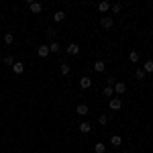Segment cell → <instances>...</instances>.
Returning a JSON list of instances; mask_svg holds the SVG:
<instances>
[{
    "mask_svg": "<svg viewBox=\"0 0 153 153\" xmlns=\"http://www.w3.org/2000/svg\"><path fill=\"white\" fill-rule=\"evenodd\" d=\"M110 145H112V147H120V145H123V137L112 135V137H110Z\"/></svg>",
    "mask_w": 153,
    "mask_h": 153,
    "instance_id": "13",
    "label": "cell"
},
{
    "mask_svg": "<svg viewBox=\"0 0 153 153\" xmlns=\"http://www.w3.org/2000/svg\"><path fill=\"white\" fill-rule=\"evenodd\" d=\"M4 43H6V45H12V43H14V35H12V33H6V35H4Z\"/></svg>",
    "mask_w": 153,
    "mask_h": 153,
    "instance_id": "19",
    "label": "cell"
},
{
    "mask_svg": "<svg viewBox=\"0 0 153 153\" xmlns=\"http://www.w3.org/2000/svg\"><path fill=\"white\" fill-rule=\"evenodd\" d=\"M94 151L96 153H104L106 151V145H104V143H96V145H94Z\"/></svg>",
    "mask_w": 153,
    "mask_h": 153,
    "instance_id": "18",
    "label": "cell"
},
{
    "mask_svg": "<svg viewBox=\"0 0 153 153\" xmlns=\"http://www.w3.org/2000/svg\"><path fill=\"white\" fill-rule=\"evenodd\" d=\"M108 10H110V4H108V2H100V4H98V12L104 14V12H108Z\"/></svg>",
    "mask_w": 153,
    "mask_h": 153,
    "instance_id": "15",
    "label": "cell"
},
{
    "mask_svg": "<svg viewBox=\"0 0 153 153\" xmlns=\"http://www.w3.org/2000/svg\"><path fill=\"white\" fill-rule=\"evenodd\" d=\"M37 53H39V57H47L49 55V45H39V47H37Z\"/></svg>",
    "mask_w": 153,
    "mask_h": 153,
    "instance_id": "10",
    "label": "cell"
},
{
    "mask_svg": "<svg viewBox=\"0 0 153 153\" xmlns=\"http://www.w3.org/2000/svg\"><path fill=\"white\" fill-rule=\"evenodd\" d=\"M92 68H94V71H96V74H102V71L106 70V63L98 59V61H94V65H92Z\"/></svg>",
    "mask_w": 153,
    "mask_h": 153,
    "instance_id": "8",
    "label": "cell"
},
{
    "mask_svg": "<svg viewBox=\"0 0 153 153\" xmlns=\"http://www.w3.org/2000/svg\"><path fill=\"white\" fill-rule=\"evenodd\" d=\"M76 110H78V114H82V117H86L90 108H88V104H84V102H80V104L76 106Z\"/></svg>",
    "mask_w": 153,
    "mask_h": 153,
    "instance_id": "11",
    "label": "cell"
},
{
    "mask_svg": "<svg viewBox=\"0 0 153 153\" xmlns=\"http://www.w3.org/2000/svg\"><path fill=\"white\" fill-rule=\"evenodd\" d=\"M27 6L31 8L33 14H39V12L43 10V4H41V2H33V0H29V2H27Z\"/></svg>",
    "mask_w": 153,
    "mask_h": 153,
    "instance_id": "1",
    "label": "cell"
},
{
    "mask_svg": "<svg viewBox=\"0 0 153 153\" xmlns=\"http://www.w3.org/2000/svg\"><path fill=\"white\" fill-rule=\"evenodd\" d=\"M114 84H117V80H114V78H106V86L114 88Z\"/></svg>",
    "mask_w": 153,
    "mask_h": 153,
    "instance_id": "26",
    "label": "cell"
},
{
    "mask_svg": "<svg viewBox=\"0 0 153 153\" xmlns=\"http://www.w3.org/2000/svg\"><path fill=\"white\" fill-rule=\"evenodd\" d=\"M129 59H131V63H137V61H139V53H137V51H131Z\"/></svg>",
    "mask_w": 153,
    "mask_h": 153,
    "instance_id": "20",
    "label": "cell"
},
{
    "mask_svg": "<svg viewBox=\"0 0 153 153\" xmlns=\"http://www.w3.org/2000/svg\"><path fill=\"white\" fill-rule=\"evenodd\" d=\"M80 88H82V90H88V88H92V80H90L88 76H84L82 80H80Z\"/></svg>",
    "mask_w": 153,
    "mask_h": 153,
    "instance_id": "6",
    "label": "cell"
},
{
    "mask_svg": "<svg viewBox=\"0 0 153 153\" xmlns=\"http://www.w3.org/2000/svg\"><path fill=\"white\" fill-rule=\"evenodd\" d=\"M12 71H14L16 76H21V74L25 71V63H23V61H14V65H12Z\"/></svg>",
    "mask_w": 153,
    "mask_h": 153,
    "instance_id": "5",
    "label": "cell"
},
{
    "mask_svg": "<svg viewBox=\"0 0 153 153\" xmlns=\"http://www.w3.org/2000/svg\"><path fill=\"white\" fill-rule=\"evenodd\" d=\"M49 51H51V53H59V51H61V49H59V43H55V41H53V43L49 45Z\"/></svg>",
    "mask_w": 153,
    "mask_h": 153,
    "instance_id": "21",
    "label": "cell"
},
{
    "mask_svg": "<svg viewBox=\"0 0 153 153\" xmlns=\"http://www.w3.org/2000/svg\"><path fill=\"white\" fill-rule=\"evenodd\" d=\"M110 10H112V14H118V12L123 10V4H118V2L117 4H110Z\"/></svg>",
    "mask_w": 153,
    "mask_h": 153,
    "instance_id": "17",
    "label": "cell"
},
{
    "mask_svg": "<svg viewBox=\"0 0 153 153\" xmlns=\"http://www.w3.org/2000/svg\"><path fill=\"white\" fill-rule=\"evenodd\" d=\"M59 71H61V76H68V74H70V65H68V63H61Z\"/></svg>",
    "mask_w": 153,
    "mask_h": 153,
    "instance_id": "23",
    "label": "cell"
},
{
    "mask_svg": "<svg viewBox=\"0 0 153 153\" xmlns=\"http://www.w3.org/2000/svg\"><path fill=\"white\" fill-rule=\"evenodd\" d=\"M100 25H102V29H112V25H114V19H112V16H102Z\"/></svg>",
    "mask_w": 153,
    "mask_h": 153,
    "instance_id": "4",
    "label": "cell"
},
{
    "mask_svg": "<svg viewBox=\"0 0 153 153\" xmlns=\"http://www.w3.org/2000/svg\"><path fill=\"white\" fill-rule=\"evenodd\" d=\"M78 129H80V131L84 133V135H86V133H90V131H92V125H90L88 120H82V123L78 125Z\"/></svg>",
    "mask_w": 153,
    "mask_h": 153,
    "instance_id": "7",
    "label": "cell"
},
{
    "mask_svg": "<svg viewBox=\"0 0 153 153\" xmlns=\"http://www.w3.org/2000/svg\"><path fill=\"white\" fill-rule=\"evenodd\" d=\"M135 76H137V80H145V71H143V70H137V71H135Z\"/></svg>",
    "mask_w": 153,
    "mask_h": 153,
    "instance_id": "24",
    "label": "cell"
},
{
    "mask_svg": "<svg viewBox=\"0 0 153 153\" xmlns=\"http://www.w3.org/2000/svg\"><path fill=\"white\" fill-rule=\"evenodd\" d=\"M63 19H65V12L63 10H57L55 14H53V21H55V23H61Z\"/></svg>",
    "mask_w": 153,
    "mask_h": 153,
    "instance_id": "14",
    "label": "cell"
},
{
    "mask_svg": "<svg viewBox=\"0 0 153 153\" xmlns=\"http://www.w3.org/2000/svg\"><path fill=\"white\" fill-rule=\"evenodd\" d=\"M108 106H110V110H114V112H117V110L123 108V100H120V98H110Z\"/></svg>",
    "mask_w": 153,
    "mask_h": 153,
    "instance_id": "3",
    "label": "cell"
},
{
    "mask_svg": "<svg viewBox=\"0 0 153 153\" xmlns=\"http://www.w3.org/2000/svg\"><path fill=\"white\" fill-rule=\"evenodd\" d=\"M65 51H68L70 55H74V57H76V55H80V51H82V47H80L78 43H70V45L65 47Z\"/></svg>",
    "mask_w": 153,
    "mask_h": 153,
    "instance_id": "2",
    "label": "cell"
},
{
    "mask_svg": "<svg viewBox=\"0 0 153 153\" xmlns=\"http://www.w3.org/2000/svg\"><path fill=\"white\" fill-rule=\"evenodd\" d=\"M114 92H117V94H125V92H127V84L125 82H117L114 84Z\"/></svg>",
    "mask_w": 153,
    "mask_h": 153,
    "instance_id": "9",
    "label": "cell"
},
{
    "mask_svg": "<svg viewBox=\"0 0 153 153\" xmlns=\"http://www.w3.org/2000/svg\"><path fill=\"white\" fill-rule=\"evenodd\" d=\"M2 63H4V65H14V57H12V55H4V59H2Z\"/></svg>",
    "mask_w": 153,
    "mask_h": 153,
    "instance_id": "16",
    "label": "cell"
},
{
    "mask_svg": "<svg viewBox=\"0 0 153 153\" xmlns=\"http://www.w3.org/2000/svg\"><path fill=\"white\" fill-rule=\"evenodd\" d=\"M55 35H57V31H55V29H47V37H51V39H53Z\"/></svg>",
    "mask_w": 153,
    "mask_h": 153,
    "instance_id": "27",
    "label": "cell"
},
{
    "mask_svg": "<svg viewBox=\"0 0 153 153\" xmlns=\"http://www.w3.org/2000/svg\"><path fill=\"white\" fill-rule=\"evenodd\" d=\"M98 123H100V125H106V123H108V117H106V114H100V117H98Z\"/></svg>",
    "mask_w": 153,
    "mask_h": 153,
    "instance_id": "25",
    "label": "cell"
},
{
    "mask_svg": "<svg viewBox=\"0 0 153 153\" xmlns=\"http://www.w3.org/2000/svg\"><path fill=\"white\" fill-rule=\"evenodd\" d=\"M145 74H153V59H147L145 63H143V68H141Z\"/></svg>",
    "mask_w": 153,
    "mask_h": 153,
    "instance_id": "12",
    "label": "cell"
},
{
    "mask_svg": "<svg viewBox=\"0 0 153 153\" xmlns=\"http://www.w3.org/2000/svg\"><path fill=\"white\" fill-rule=\"evenodd\" d=\"M104 96L112 98V96H114V88H110V86H104Z\"/></svg>",
    "mask_w": 153,
    "mask_h": 153,
    "instance_id": "22",
    "label": "cell"
}]
</instances>
